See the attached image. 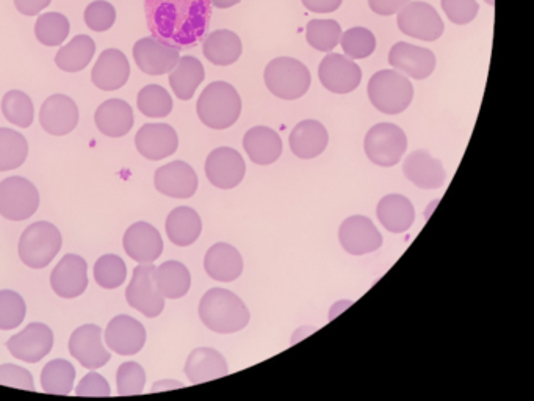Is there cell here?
<instances>
[{"label": "cell", "mask_w": 534, "mask_h": 401, "mask_svg": "<svg viewBox=\"0 0 534 401\" xmlns=\"http://www.w3.org/2000/svg\"><path fill=\"white\" fill-rule=\"evenodd\" d=\"M318 77L331 93H353L362 82V69L358 63L342 54H329L318 66Z\"/></svg>", "instance_id": "12"}, {"label": "cell", "mask_w": 534, "mask_h": 401, "mask_svg": "<svg viewBox=\"0 0 534 401\" xmlns=\"http://www.w3.org/2000/svg\"><path fill=\"white\" fill-rule=\"evenodd\" d=\"M445 15L456 26H466L477 18L480 5L477 0H442Z\"/></svg>", "instance_id": "48"}, {"label": "cell", "mask_w": 534, "mask_h": 401, "mask_svg": "<svg viewBox=\"0 0 534 401\" xmlns=\"http://www.w3.org/2000/svg\"><path fill=\"white\" fill-rule=\"evenodd\" d=\"M137 105L140 113L148 118H165L173 110V99L165 88L152 84L141 88Z\"/></svg>", "instance_id": "42"}, {"label": "cell", "mask_w": 534, "mask_h": 401, "mask_svg": "<svg viewBox=\"0 0 534 401\" xmlns=\"http://www.w3.org/2000/svg\"><path fill=\"white\" fill-rule=\"evenodd\" d=\"M184 372L190 383L201 384L228 376L229 365L220 351L201 347L190 353L185 362Z\"/></svg>", "instance_id": "26"}, {"label": "cell", "mask_w": 534, "mask_h": 401, "mask_svg": "<svg viewBox=\"0 0 534 401\" xmlns=\"http://www.w3.org/2000/svg\"><path fill=\"white\" fill-rule=\"evenodd\" d=\"M40 207V193L27 179L7 178L0 182V215L10 221L33 217Z\"/></svg>", "instance_id": "8"}, {"label": "cell", "mask_w": 534, "mask_h": 401, "mask_svg": "<svg viewBox=\"0 0 534 401\" xmlns=\"http://www.w3.org/2000/svg\"><path fill=\"white\" fill-rule=\"evenodd\" d=\"M198 312L204 326L217 334L240 333L251 320V314L242 298L231 290L218 287L204 293Z\"/></svg>", "instance_id": "2"}, {"label": "cell", "mask_w": 534, "mask_h": 401, "mask_svg": "<svg viewBox=\"0 0 534 401\" xmlns=\"http://www.w3.org/2000/svg\"><path fill=\"white\" fill-rule=\"evenodd\" d=\"M69 26L68 18L62 13H44L37 19L35 24V37L43 46H62L68 38Z\"/></svg>", "instance_id": "40"}, {"label": "cell", "mask_w": 534, "mask_h": 401, "mask_svg": "<svg viewBox=\"0 0 534 401\" xmlns=\"http://www.w3.org/2000/svg\"><path fill=\"white\" fill-rule=\"evenodd\" d=\"M379 223L392 234H405L415 221V209L406 196H384L376 207Z\"/></svg>", "instance_id": "31"}, {"label": "cell", "mask_w": 534, "mask_h": 401, "mask_svg": "<svg viewBox=\"0 0 534 401\" xmlns=\"http://www.w3.org/2000/svg\"><path fill=\"white\" fill-rule=\"evenodd\" d=\"M123 246L127 256L138 264H154L163 253L162 235L146 221H138L127 229Z\"/></svg>", "instance_id": "18"}, {"label": "cell", "mask_w": 534, "mask_h": 401, "mask_svg": "<svg viewBox=\"0 0 534 401\" xmlns=\"http://www.w3.org/2000/svg\"><path fill=\"white\" fill-rule=\"evenodd\" d=\"M62 234L57 226L47 221L30 224L19 239V257L27 267L46 268L62 250Z\"/></svg>", "instance_id": "6"}, {"label": "cell", "mask_w": 534, "mask_h": 401, "mask_svg": "<svg viewBox=\"0 0 534 401\" xmlns=\"http://www.w3.org/2000/svg\"><path fill=\"white\" fill-rule=\"evenodd\" d=\"M408 4L409 0H369L373 13L379 16L397 15Z\"/></svg>", "instance_id": "51"}, {"label": "cell", "mask_w": 534, "mask_h": 401, "mask_svg": "<svg viewBox=\"0 0 534 401\" xmlns=\"http://www.w3.org/2000/svg\"><path fill=\"white\" fill-rule=\"evenodd\" d=\"M54 347V333L44 323H30L24 331L10 337L8 351L19 361L37 364L46 358Z\"/></svg>", "instance_id": "13"}, {"label": "cell", "mask_w": 534, "mask_h": 401, "mask_svg": "<svg viewBox=\"0 0 534 401\" xmlns=\"http://www.w3.org/2000/svg\"><path fill=\"white\" fill-rule=\"evenodd\" d=\"M339 240L343 250L351 256L375 253L383 246V235L373 221L364 215H353L343 221L339 229Z\"/></svg>", "instance_id": "11"}, {"label": "cell", "mask_w": 534, "mask_h": 401, "mask_svg": "<svg viewBox=\"0 0 534 401\" xmlns=\"http://www.w3.org/2000/svg\"><path fill=\"white\" fill-rule=\"evenodd\" d=\"M76 369L65 359H54L44 365L41 372V387L46 394L69 395L74 389Z\"/></svg>", "instance_id": "37"}, {"label": "cell", "mask_w": 534, "mask_h": 401, "mask_svg": "<svg viewBox=\"0 0 534 401\" xmlns=\"http://www.w3.org/2000/svg\"><path fill=\"white\" fill-rule=\"evenodd\" d=\"M207 275L215 281L234 282L243 273V257L235 246L229 243H215L204 257Z\"/></svg>", "instance_id": "27"}, {"label": "cell", "mask_w": 534, "mask_h": 401, "mask_svg": "<svg viewBox=\"0 0 534 401\" xmlns=\"http://www.w3.org/2000/svg\"><path fill=\"white\" fill-rule=\"evenodd\" d=\"M0 384L2 386L15 387V389H22V391H35L32 373L24 369V367H21V365H0Z\"/></svg>", "instance_id": "49"}, {"label": "cell", "mask_w": 534, "mask_h": 401, "mask_svg": "<svg viewBox=\"0 0 534 401\" xmlns=\"http://www.w3.org/2000/svg\"><path fill=\"white\" fill-rule=\"evenodd\" d=\"M265 85L271 94L284 101L303 98L312 84L311 73L296 58L279 57L265 68Z\"/></svg>", "instance_id": "5"}, {"label": "cell", "mask_w": 534, "mask_h": 401, "mask_svg": "<svg viewBox=\"0 0 534 401\" xmlns=\"http://www.w3.org/2000/svg\"><path fill=\"white\" fill-rule=\"evenodd\" d=\"M135 146L148 160L166 159L179 148V138L170 124H145L135 135Z\"/></svg>", "instance_id": "23"}, {"label": "cell", "mask_w": 534, "mask_h": 401, "mask_svg": "<svg viewBox=\"0 0 534 401\" xmlns=\"http://www.w3.org/2000/svg\"><path fill=\"white\" fill-rule=\"evenodd\" d=\"M69 353L88 370L101 369L112 358L102 342V329L96 325L80 326L71 334Z\"/></svg>", "instance_id": "15"}, {"label": "cell", "mask_w": 534, "mask_h": 401, "mask_svg": "<svg viewBox=\"0 0 534 401\" xmlns=\"http://www.w3.org/2000/svg\"><path fill=\"white\" fill-rule=\"evenodd\" d=\"M406 179L422 190H437L445 184V170L441 160L425 149L414 151L403 163Z\"/></svg>", "instance_id": "24"}, {"label": "cell", "mask_w": 534, "mask_h": 401, "mask_svg": "<svg viewBox=\"0 0 534 401\" xmlns=\"http://www.w3.org/2000/svg\"><path fill=\"white\" fill-rule=\"evenodd\" d=\"M340 44H342L345 57L351 60H362L375 52L376 38L372 30L365 29V27H353L342 33Z\"/></svg>", "instance_id": "44"}, {"label": "cell", "mask_w": 534, "mask_h": 401, "mask_svg": "<svg viewBox=\"0 0 534 401\" xmlns=\"http://www.w3.org/2000/svg\"><path fill=\"white\" fill-rule=\"evenodd\" d=\"M94 123L105 137L121 138L134 127V112L123 99H109L99 105Z\"/></svg>", "instance_id": "29"}, {"label": "cell", "mask_w": 534, "mask_h": 401, "mask_svg": "<svg viewBox=\"0 0 534 401\" xmlns=\"http://www.w3.org/2000/svg\"><path fill=\"white\" fill-rule=\"evenodd\" d=\"M212 2V7L221 8V10H226V8H232L234 5L240 4V0H210Z\"/></svg>", "instance_id": "55"}, {"label": "cell", "mask_w": 534, "mask_h": 401, "mask_svg": "<svg viewBox=\"0 0 534 401\" xmlns=\"http://www.w3.org/2000/svg\"><path fill=\"white\" fill-rule=\"evenodd\" d=\"M203 232V221L192 207H177L166 218V235L176 246L193 245Z\"/></svg>", "instance_id": "32"}, {"label": "cell", "mask_w": 534, "mask_h": 401, "mask_svg": "<svg viewBox=\"0 0 534 401\" xmlns=\"http://www.w3.org/2000/svg\"><path fill=\"white\" fill-rule=\"evenodd\" d=\"M364 149L370 162L378 167H395L405 156L408 137L397 124L379 123L365 135Z\"/></svg>", "instance_id": "7"}, {"label": "cell", "mask_w": 534, "mask_h": 401, "mask_svg": "<svg viewBox=\"0 0 534 401\" xmlns=\"http://www.w3.org/2000/svg\"><path fill=\"white\" fill-rule=\"evenodd\" d=\"M350 304H351V301L350 303H347V301H340V303H337L336 306H332L331 315H329V320H332V318L337 317V315H339L340 312H342V309L348 308Z\"/></svg>", "instance_id": "56"}, {"label": "cell", "mask_w": 534, "mask_h": 401, "mask_svg": "<svg viewBox=\"0 0 534 401\" xmlns=\"http://www.w3.org/2000/svg\"><path fill=\"white\" fill-rule=\"evenodd\" d=\"M105 342L116 355L132 356L143 350L146 344V329L129 315H118L110 320L105 329Z\"/></svg>", "instance_id": "21"}, {"label": "cell", "mask_w": 534, "mask_h": 401, "mask_svg": "<svg viewBox=\"0 0 534 401\" xmlns=\"http://www.w3.org/2000/svg\"><path fill=\"white\" fill-rule=\"evenodd\" d=\"M76 395L79 397H110L109 381L104 376L96 372H90L83 376L82 381L77 384Z\"/></svg>", "instance_id": "50"}, {"label": "cell", "mask_w": 534, "mask_h": 401, "mask_svg": "<svg viewBox=\"0 0 534 401\" xmlns=\"http://www.w3.org/2000/svg\"><path fill=\"white\" fill-rule=\"evenodd\" d=\"M29 156V143L26 137L2 127L0 129V171H11L21 167Z\"/></svg>", "instance_id": "38"}, {"label": "cell", "mask_w": 534, "mask_h": 401, "mask_svg": "<svg viewBox=\"0 0 534 401\" xmlns=\"http://www.w3.org/2000/svg\"><path fill=\"white\" fill-rule=\"evenodd\" d=\"M389 65L403 76L425 80L436 69V55L430 49L401 41L390 49Z\"/></svg>", "instance_id": "17"}, {"label": "cell", "mask_w": 534, "mask_h": 401, "mask_svg": "<svg viewBox=\"0 0 534 401\" xmlns=\"http://www.w3.org/2000/svg\"><path fill=\"white\" fill-rule=\"evenodd\" d=\"M184 387V384L179 383V381L174 380H163V381H157L154 386H152L151 394H154V392H162V391H174V389H182Z\"/></svg>", "instance_id": "54"}, {"label": "cell", "mask_w": 534, "mask_h": 401, "mask_svg": "<svg viewBox=\"0 0 534 401\" xmlns=\"http://www.w3.org/2000/svg\"><path fill=\"white\" fill-rule=\"evenodd\" d=\"M342 27L332 19H312L306 27V40L315 51L331 52L342 38Z\"/></svg>", "instance_id": "39"}, {"label": "cell", "mask_w": 534, "mask_h": 401, "mask_svg": "<svg viewBox=\"0 0 534 401\" xmlns=\"http://www.w3.org/2000/svg\"><path fill=\"white\" fill-rule=\"evenodd\" d=\"M246 174V163L242 154L232 148H217L206 160V176L213 187L232 190L242 184Z\"/></svg>", "instance_id": "14"}, {"label": "cell", "mask_w": 534, "mask_h": 401, "mask_svg": "<svg viewBox=\"0 0 534 401\" xmlns=\"http://www.w3.org/2000/svg\"><path fill=\"white\" fill-rule=\"evenodd\" d=\"M199 120L213 131H224L239 121L242 99L228 82H213L204 88L196 104Z\"/></svg>", "instance_id": "3"}, {"label": "cell", "mask_w": 534, "mask_h": 401, "mask_svg": "<svg viewBox=\"0 0 534 401\" xmlns=\"http://www.w3.org/2000/svg\"><path fill=\"white\" fill-rule=\"evenodd\" d=\"M397 21L401 32L415 40L431 43L444 35V21L433 5L425 2H409L398 13Z\"/></svg>", "instance_id": "10"}, {"label": "cell", "mask_w": 534, "mask_h": 401, "mask_svg": "<svg viewBox=\"0 0 534 401\" xmlns=\"http://www.w3.org/2000/svg\"><path fill=\"white\" fill-rule=\"evenodd\" d=\"M26 301L13 290H0V329L11 331L18 328L26 318Z\"/></svg>", "instance_id": "45"}, {"label": "cell", "mask_w": 534, "mask_h": 401, "mask_svg": "<svg viewBox=\"0 0 534 401\" xmlns=\"http://www.w3.org/2000/svg\"><path fill=\"white\" fill-rule=\"evenodd\" d=\"M116 10L107 0H94L85 10V24L93 32H107L115 26Z\"/></svg>", "instance_id": "47"}, {"label": "cell", "mask_w": 534, "mask_h": 401, "mask_svg": "<svg viewBox=\"0 0 534 401\" xmlns=\"http://www.w3.org/2000/svg\"><path fill=\"white\" fill-rule=\"evenodd\" d=\"M51 287L58 297L73 300L88 287V265L77 254H66L51 275Z\"/></svg>", "instance_id": "19"}, {"label": "cell", "mask_w": 534, "mask_h": 401, "mask_svg": "<svg viewBox=\"0 0 534 401\" xmlns=\"http://www.w3.org/2000/svg\"><path fill=\"white\" fill-rule=\"evenodd\" d=\"M152 38L170 46L193 47L203 40L212 18L210 0H145Z\"/></svg>", "instance_id": "1"}, {"label": "cell", "mask_w": 534, "mask_h": 401, "mask_svg": "<svg viewBox=\"0 0 534 401\" xmlns=\"http://www.w3.org/2000/svg\"><path fill=\"white\" fill-rule=\"evenodd\" d=\"M156 265L141 264L134 270V276L126 289V301L130 308L148 318H156L165 309V298L157 289Z\"/></svg>", "instance_id": "9"}, {"label": "cell", "mask_w": 534, "mask_h": 401, "mask_svg": "<svg viewBox=\"0 0 534 401\" xmlns=\"http://www.w3.org/2000/svg\"><path fill=\"white\" fill-rule=\"evenodd\" d=\"M2 113L8 123L27 129L32 126L35 107L30 96L24 91L11 90L2 99Z\"/></svg>", "instance_id": "41"}, {"label": "cell", "mask_w": 534, "mask_h": 401, "mask_svg": "<svg viewBox=\"0 0 534 401\" xmlns=\"http://www.w3.org/2000/svg\"><path fill=\"white\" fill-rule=\"evenodd\" d=\"M129 77V60L118 49H107L102 52L91 71L93 84L102 91L120 90L127 84Z\"/></svg>", "instance_id": "25"}, {"label": "cell", "mask_w": 534, "mask_h": 401, "mask_svg": "<svg viewBox=\"0 0 534 401\" xmlns=\"http://www.w3.org/2000/svg\"><path fill=\"white\" fill-rule=\"evenodd\" d=\"M40 124L47 134L54 137L71 134L79 124L76 102L65 94L49 96L40 110Z\"/></svg>", "instance_id": "22"}, {"label": "cell", "mask_w": 534, "mask_h": 401, "mask_svg": "<svg viewBox=\"0 0 534 401\" xmlns=\"http://www.w3.org/2000/svg\"><path fill=\"white\" fill-rule=\"evenodd\" d=\"M96 52V44L88 35H77L55 55V65L65 73H79L90 65Z\"/></svg>", "instance_id": "36"}, {"label": "cell", "mask_w": 534, "mask_h": 401, "mask_svg": "<svg viewBox=\"0 0 534 401\" xmlns=\"http://www.w3.org/2000/svg\"><path fill=\"white\" fill-rule=\"evenodd\" d=\"M146 384L145 369L137 362H124L116 373V387L121 397L138 395L143 392Z\"/></svg>", "instance_id": "46"}, {"label": "cell", "mask_w": 534, "mask_h": 401, "mask_svg": "<svg viewBox=\"0 0 534 401\" xmlns=\"http://www.w3.org/2000/svg\"><path fill=\"white\" fill-rule=\"evenodd\" d=\"M329 134L322 123L315 120L301 121L290 132V149L298 159L309 160L322 156L328 146Z\"/></svg>", "instance_id": "28"}, {"label": "cell", "mask_w": 534, "mask_h": 401, "mask_svg": "<svg viewBox=\"0 0 534 401\" xmlns=\"http://www.w3.org/2000/svg\"><path fill=\"white\" fill-rule=\"evenodd\" d=\"M157 289L166 300H179L187 295L192 287V276L184 264L168 261L156 268Z\"/></svg>", "instance_id": "35"}, {"label": "cell", "mask_w": 534, "mask_h": 401, "mask_svg": "<svg viewBox=\"0 0 534 401\" xmlns=\"http://www.w3.org/2000/svg\"><path fill=\"white\" fill-rule=\"evenodd\" d=\"M243 46L237 33L231 30H217L204 41V57L215 66H231L242 55Z\"/></svg>", "instance_id": "34"}, {"label": "cell", "mask_w": 534, "mask_h": 401, "mask_svg": "<svg viewBox=\"0 0 534 401\" xmlns=\"http://www.w3.org/2000/svg\"><path fill=\"white\" fill-rule=\"evenodd\" d=\"M243 148L251 162L267 167L278 162L282 154V140L278 132L270 127L256 126L249 129L243 137Z\"/></svg>", "instance_id": "30"}, {"label": "cell", "mask_w": 534, "mask_h": 401, "mask_svg": "<svg viewBox=\"0 0 534 401\" xmlns=\"http://www.w3.org/2000/svg\"><path fill=\"white\" fill-rule=\"evenodd\" d=\"M198 184L195 170L182 160L166 163L156 171V176H154L157 192L168 198H192L198 190Z\"/></svg>", "instance_id": "20"}, {"label": "cell", "mask_w": 534, "mask_h": 401, "mask_svg": "<svg viewBox=\"0 0 534 401\" xmlns=\"http://www.w3.org/2000/svg\"><path fill=\"white\" fill-rule=\"evenodd\" d=\"M367 93L373 107L386 115L405 112L414 99L411 80L395 69H383L373 74Z\"/></svg>", "instance_id": "4"}, {"label": "cell", "mask_w": 534, "mask_h": 401, "mask_svg": "<svg viewBox=\"0 0 534 401\" xmlns=\"http://www.w3.org/2000/svg\"><path fill=\"white\" fill-rule=\"evenodd\" d=\"M206 79L203 63L198 58L181 57L170 73V85L177 99L190 101L195 96L199 85Z\"/></svg>", "instance_id": "33"}, {"label": "cell", "mask_w": 534, "mask_h": 401, "mask_svg": "<svg viewBox=\"0 0 534 401\" xmlns=\"http://www.w3.org/2000/svg\"><path fill=\"white\" fill-rule=\"evenodd\" d=\"M52 0H15V7L24 16H37L51 5Z\"/></svg>", "instance_id": "52"}, {"label": "cell", "mask_w": 534, "mask_h": 401, "mask_svg": "<svg viewBox=\"0 0 534 401\" xmlns=\"http://www.w3.org/2000/svg\"><path fill=\"white\" fill-rule=\"evenodd\" d=\"M312 13H332L342 5L343 0H301Z\"/></svg>", "instance_id": "53"}, {"label": "cell", "mask_w": 534, "mask_h": 401, "mask_svg": "<svg viewBox=\"0 0 534 401\" xmlns=\"http://www.w3.org/2000/svg\"><path fill=\"white\" fill-rule=\"evenodd\" d=\"M127 278V267L116 254H105L94 264V279L102 289L113 290L123 286Z\"/></svg>", "instance_id": "43"}, {"label": "cell", "mask_w": 534, "mask_h": 401, "mask_svg": "<svg viewBox=\"0 0 534 401\" xmlns=\"http://www.w3.org/2000/svg\"><path fill=\"white\" fill-rule=\"evenodd\" d=\"M181 58V49L156 38H141L134 46V60L148 76H163L173 71Z\"/></svg>", "instance_id": "16"}, {"label": "cell", "mask_w": 534, "mask_h": 401, "mask_svg": "<svg viewBox=\"0 0 534 401\" xmlns=\"http://www.w3.org/2000/svg\"><path fill=\"white\" fill-rule=\"evenodd\" d=\"M484 2H486L488 5H491V7H494L495 5V0H484Z\"/></svg>", "instance_id": "57"}]
</instances>
